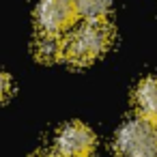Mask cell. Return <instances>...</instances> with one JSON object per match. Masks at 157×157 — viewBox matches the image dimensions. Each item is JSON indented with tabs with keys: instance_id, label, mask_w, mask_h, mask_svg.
<instances>
[{
	"instance_id": "obj_1",
	"label": "cell",
	"mask_w": 157,
	"mask_h": 157,
	"mask_svg": "<svg viewBox=\"0 0 157 157\" xmlns=\"http://www.w3.org/2000/svg\"><path fill=\"white\" fill-rule=\"evenodd\" d=\"M112 39L114 28L108 20H88L69 37L65 58L75 67L90 65L112 45Z\"/></svg>"
},
{
	"instance_id": "obj_2",
	"label": "cell",
	"mask_w": 157,
	"mask_h": 157,
	"mask_svg": "<svg viewBox=\"0 0 157 157\" xmlns=\"http://www.w3.org/2000/svg\"><path fill=\"white\" fill-rule=\"evenodd\" d=\"M114 151L121 157H157V125L142 116L127 121L116 131Z\"/></svg>"
},
{
	"instance_id": "obj_3",
	"label": "cell",
	"mask_w": 157,
	"mask_h": 157,
	"mask_svg": "<svg viewBox=\"0 0 157 157\" xmlns=\"http://www.w3.org/2000/svg\"><path fill=\"white\" fill-rule=\"evenodd\" d=\"M95 146V133L84 123H69L58 131L54 153L58 157H93Z\"/></svg>"
},
{
	"instance_id": "obj_4",
	"label": "cell",
	"mask_w": 157,
	"mask_h": 157,
	"mask_svg": "<svg viewBox=\"0 0 157 157\" xmlns=\"http://www.w3.org/2000/svg\"><path fill=\"white\" fill-rule=\"evenodd\" d=\"M78 15L75 0H41L35 20L39 33H54L60 35L65 33Z\"/></svg>"
},
{
	"instance_id": "obj_5",
	"label": "cell",
	"mask_w": 157,
	"mask_h": 157,
	"mask_svg": "<svg viewBox=\"0 0 157 157\" xmlns=\"http://www.w3.org/2000/svg\"><path fill=\"white\" fill-rule=\"evenodd\" d=\"M133 101L138 114L157 125V75H148L138 84L133 93Z\"/></svg>"
},
{
	"instance_id": "obj_6",
	"label": "cell",
	"mask_w": 157,
	"mask_h": 157,
	"mask_svg": "<svg viewBox=\"0 0 157 157\" xmlns=\"http://www.w3.org/2000/svg\"><path fill=\"white\" fill-rule=\"evenodd\" d=\"M65 52H67V43L63 41L60 35L39 33L35 41V56L41 63H58L60 58H65Z\"/></svg>"
},
{
	"instance_id": "obj_7",
	"label": "cell",
	"mask_w": 157,
	"mask_h": 157,
	"mask_svg": "<svg viewBox=\"0 0 157 157\" xmlns=\"http://www.w3.org/2000/svg\"><path fill=\"white\" fill-rule=\"evenodd\" d=\"M78 15L88 20H105L112 9V0H75Z\"/></svg>"
},
{
	"instance_id": "obj_8",
	"label": "cell",
	"mask_w": 157,
	"mask_h": 157,
	"mask_svg": "<svg viewBox=\"0 0 157 157\" xmlns=\"http://www.w3.org/2000/svg\"><path fill=\"white\" fill-rule=\"evenodd\" d=\"M9 95H11V78H9V73H2V99L7 101Z\"/></svg>"
},
{
	"instance_id": "obj_9",
	"label": "cell",
	"mask_w": 157,
	"mask_h": 157,
	"mask_svg": "<svg viewBox=\"0 0 157 157\" xmlns=\"http://www.w3.org/2000/svg\"><path fill=\"white\" fill-rule=\"evenodd\" d=\"M35 157H58L56 153H39V155H35Z\"/></svg>"
}]
</instances>
